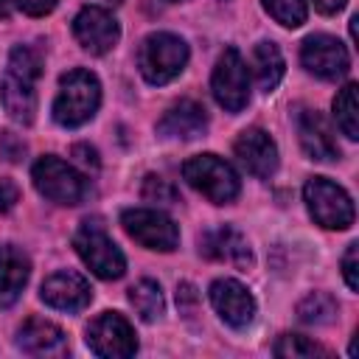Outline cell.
<instances>
[{
	"label": "cell",
	"mask_w": 359,
	"mask_h": 359,
	"mask_svg": "<svg viewBox=\"0 0 359 359\" xmlns=\"http://www.w3.org/2000/svg\"><path fill=\"white\" fill-rule=\"evenodd\" d=\"M17 348L31 356H65L67 337L56 323L42 317H28L17 331Z\"/></svg>",
	"instance_id": "17"
},
{
	"label": "cell",
	"mask_w": 359,
	"mask_h": 359,
	"mask_svg": "<svg viewBox=\"0 0 359 359\" xmlns=\"http://www.w3.org/2000/svg\"><path fill=\"white\" fill-rule=\"evenodd\" d=\"M8 17V0H0V20Z\"/></svg>",
	"instance_id": "34"
},
{
	"label": "cell",
	"mask_w": 359,
	"mask_h": 359,
	"mask_svg": "<svg viewBox=\"0 0 359 359\" xmlns=\"http://www.w3.org/2000/svg\"><path fill=\"white\" fill-rule=\"evenodd\" d=\"M143 199H149V202H163V205H174L177 199H180V194H177V188L168 182V180H163V177H154V174H149L146 180H143Z\"/></svg>",
	"instance_id": "27"
},
{
	"label": "cell",
	"mask_w": 359,
	"mask_h": 359,
	"mask_svg": "<svg viewBox=\"0 0 359 359\" xmlns=\"http://www.w3.org/2000/svg\"><path fill=\"white\" fill-rule=\"evenodd\" d=\"M73 247L79 252V258L90 266L93 275L104 278V280H115L126 272V258L118 250V244L104 233V227L98 222H84L76 236H73Z\"/></svg>",
	"instance_id": "7"
},
{
	"label": "cell",
	"mask_w": 359,
	"mask_h": 359,
	"mask_svg": "<svg viewBox=\"0 0 359 359\" xmlns=\"http://www.w3.org/2000/svg\"><path fill=\"white\" fill-rule=\"evenodd\" d=\"M205 129H208V112L199 101H191V98L177 101L157 121V135L174 137V140H194L205 135Z\"/></svg>",
	"instance_id": "18"
},
{
	"label": "cell",
	"mask_w": 359,
	"mask_h": 359,
	"mask_svg": "<svg viewBox=\"0 0 359 359\" xmlns=\"http://www.w3.org/2000/svg\"><path fill=\"white\" fill-rule=\"evenodd\" d=\"M185 65H188V45L182 36L157 31L140 42L137 67L149 84H154V87L168 84L171 79H177L185 70Z\"/></svg>",
	"instance_id": "3"
},
{
	"label": "cell",
	"mask_w": 359,
	"mask_h": 359,
	"mask_svg": "<svg viewBox=\"0 0 359 359\" xmlns=\"http://www.w3.org/2000/svg\"><path fill=\"white\" fill-rule=\"evenodd\" d=\"M250 65H252V76H255V81L264 93H272L278 87V81L283 79V70H286L283 56H280L275 42H258L252 48Z\"/></svg>",
	"instance_id": "21"
},
{
	"label": "cell",
	"mask_w": 359,
	"mask_h": 359,
	"mask_svg": "<svg viewBox=\"0 0 359 359\" xmlns=\"http://www.w3.org/2000/svg\"><path fill=\"white\" fill-rule=\"evenodd\" d=\"M182 177L194 191H199L213 205H227L241 191L238 174L219 154H196V157L185 160L182 163Z\"/></svg>",
	"instance_id": "4"
},
{
	"label": "cell",
	"mask_w": 359,
	"mask_h": 359,
	"mask_svg": "<svg viewBox=\"0 0 359 359\" xmlns=\"http://www.w3.org/2000/svg\"><path fill=\"white\" fill-rule=\"evenodd\" d=\"M345 3H348V0H314L317 11H323V14H337V11H342Z\"/></svg>",
	"instance_id": "33"
},
{
	"label": "cell",
	"mask_w": 359,
	"mask_h": 359,
	"mask_svg": "<svg viewBox=\"0 0 359 359\" xmlns=\"http://www.w3.org/2000/svg\"><path fill=\"white\" fill-rule=\"evenodd\" d=\"M101 104V84L95 73L73 67L59 79V93L53 98V121L59 126L76 129L87 123Z\"/></svg>",
	"instance_id": "2"
},
{
	"label": "cell",
	"mask_w": 359,
	"mask_h": 359,
	"mask_svg": "<svg viewBox=\"0 0 359 359\" xmlns=\"http://www.w3.org/2000/svg\"><path fill=\"white\" fill-rule=\"evenodd\" d=\"M39 76H42V56L28 45L11 48L6 73L0 79V95H3L6 112L22 126L34 123V115H36V90L34 87H36Z\"/></svg>",
	"instance_id": "1"
},
{
	"label": "cell",
	"mask_w": 359,
	"mask_h": 359,
	"mask_svg": "<svg viewBox=\"0 0 359 359\" xmlns=\"http://www.w3.org/2000/svg\"><path fill=\"white\" fill-rule=\"evenodd\" d=\"M275 356H283V359H311V356H331L328 348L317 345L314 339L309 337H300V334H283L278 342H275Z\"/></svg>",
	"instance_id": "25"
},
{
	"label": "cell",
	"mask_w": 359,
	"mask_h": 359,
	"mask_svg": "<svg viewBox=\"0 0 359 359\" xmlns=\"http://www.w3.org/2000/svg\"><path fill=\"white\" fill-rule=\"evenodd\" d=\"M337 300L328 292H311L297 303V317L306 325H331L337 320Z\"/></svg>",
	"instance_id": "23"
},
{
	"label": "cell",
	"mask_w": 359,
	"mask_h": 359,
	"mask_svg": "<svg viewBox=\"0 0 359 359\" xmlns=\"http://www.w3.org/2000/svg\"><path fill=\"white\" fill-rule=\"evenodd\" d=\"M233 149H236V157L241 160V165L252 177L269 180L275 174V168H278V146L269 137V132H264L258 126H250L236 137Z\"/></svg>",
	"instance_id": "14"
},
{
	"label": "cell",
	"mask_w": 359,
	"mask_h": 359,
	"mask_svg": "<svg viewBox=\"0 0 359 359\" xmlns=\"http://www.w3.org/2000/svg\"><path fill=\"white\" fill-rule=\"evenodd\" d=\"M342 275H345V283L351 292L359 289V244H348L345 255H342Z\"/></svg>",
	"instance_id": "28"
},
{
	"label": "cell",
	"mask_w": 359,
	"mask_h": 359,
	"mask_svg": "<svg viewBox=\"0 0 359 359\" xmlns=\"http://www.w3.org/2000/svg\"><path fill=\"white\" fill-rule=\"evenodd\" d=\"M129 303L135 306V311L140 314V320L151 323L163 314V292H160V283L151 280V278H143L137 280L132 289H129Z\"/></svg>",
	"instance_id": "22"
},
{
	"label": "cell",
	"mask_w": 359,
	"mask_h": 359,
	"mask_svg": "<svg viewBox=\"0 0 359 359\" xmlns=\"http://www.w3.org/2000/svg\"><path fill=\"white\" fill-rule=\"evenodd\" d=\"M210 90H213V98L219 101V107H224L227 112H241L250 101V73H247V65L241 59V53L236 48H227L216 67H213V76H210Z\"/></svg>",
	"instance_id": "8"
},
{
	"label": "cell",
	"mask_w": 359,
	"mask_h": 359,
	"mask_svg": "<svg viewBox=\"0 0 359 359\" xmlns=\"http://www.w3.org/2000/svg\"><path fill=\"white\" fill-rule=\"evenodd\" d=\"M73 36L79 39V45L95 56L101 53H109L115 45H118V36H121V25L118 20L101 8V6H87L76 14L73 20Z\"/></svg>",
	"instance_id": "11"
},
{
	"label": "cell",
	"mask_w": 359,
	"mask_h": 359,
	"mask_svg": "<svg viewBox=\"0 0 359 359\" xmlns=\"http://www.w3.org/2000/svg\"><path fill=\"white\" fill-rule=\"evenodd\" d=\"M73 157H76V163H81L84 168H98V151L93 149V146H87V143H76L73 146Z\"/></svg>",
	"instance_id": "32"
},
{
	"label": "cell",
	"mask_w": 359,
	"mask_h": 359,
	"mask_svg": "<svg viewBox=\"0 0 359 359\" xmlns=\"http://www.w3.org/2000/svg\"><path fill=\"white\" fill-rule=\"evenodd\" d=\"M199 252L210 261H224V264H233L238 269L252 266V252H250L247 238L230 224H222V227L199 236Z\"/></svg>",
	"instance_id": "16"
},
{
	"label": "cell",
	"mask_w": 359,
	"mask_h": 359,
	"mask_svg": "<svg viewBox=\"0 0 359 359\" xmlns=\"http://www.w3.org/2000/svg\"><path fill=\"white\" fill-rule=\"evenodd\" d=\"M31 180H34L36 191L56 205H79V202H84V196L90 191L84 174H79L70 163H65L53 154H45L34 163Z\"/></svg>",
	"instance_id": "6"
},
{
	"label": "cell",
	"mask_w": 359,
	"mask_h": 359,
	"mask_svg": "<svg viewBox=\"0 0 359 359\" xmlns=\"http://www.w3.org/2000/svg\"><path fill=\"white\" fill-rule=\"evenodd\" d=\"M171 3H180V0H171Z\"/></svg>",
	"instance_id": "36"
},
{
	"label": "cell",
	"mask_w": 359,
	"mask_h": 359,
	"mask_svg": "<svg viewBox=\"0 0 359 359\" xmlns=\"http://www.w3.org/2000/svg\"><path fill=\"white\" fill-rule=\"evenodd\" d=\"M334 118H337V126L342 129V135L348 140H356L359 137V107H356V84H345L337 98H334Z\"/></svg>",
	"instance_id": "24"
},
{
	"label": "cell",
	"mask_w": 359,
	"mask_h": 359,
	"mask_svg": "<svg viewBox=\"0 0 359 359\" xmlns=\"http://www.w3.org/2000/svg\"><path fill=\"white\" fill-rule=\"evenodd\" d=\"M177 306H180V311H182L185 317H191V311H194V306H196V289H194L191 283H180V286H177Z\"/></svg>",
	"instance_id": "31"
},
{
	"label": "cell",
	"mask_w": 359,
	"mask_h": 359,
	"mask_svg": "<svg viewBox=\"0 0 359 359\" xmlns=\"http://www.w3.org/2000/svg\"><path fill=\"white\" fill-rule=\"evenodd\" d=\"M121 224L129 233V238H135L146 250L171 252L180 244V230H177V224L163 210L129 208V210L121 213Z\"/></svg>",
	"instance_id": "9"
},
{
	"label": "cell",
	"mask_w": 359,
	"mask_h": 359,
	"mask_svg": "<svg viewBox=\"0 0 359 359\" xmlns=\"http://www.w3.org/2000/svg\"><path fill=\"white\" fill-rule=\"evenodd\" d=\"M210 303H213L216 314L233 328H247L255 317V297L236 278L213 280L210 283Z\"/></svg>",
	"instance_id": "13"
},
{
	"label": "cell",
	"mask_w": 359,
	"mask_h": 359,
	"mask_svg": "<svg viewBox=\"0 0 359 359\" xmlns=\"http://www.w3.org/2000/svg\"><path fill=\"white\" fill-rule=\"evenodd\" d=\"M297 135H300V146L306 151L309 160L317 163H331L339 157V146L325 123V118L314 109H300L297 112Z\"/></svg>",
	"instance_id": "19"
},
{
	"label": "cell",
	"mask_w": 359,
	"mask_h": 359,
	"mask_svg": "<svg viewBox=\"0 0 359 359\" xmlns=\"http://www.w3.org/2000/svg\"><path fill=\"white\" fill-rule=\"evenodd\" d=\"M87 345L104 359H129L137 351V337L129 320L118 311L98 314L87 328Z\"/></svg>",
	"instance_id": "10"
},
{
	"label": "cell",
	"mask_w": 359,
	"mask_h": 359,
	"mask_svg": "<svg viewBox=\"0 0 359 359\" xmlns=\"http://www.w3.org/2000/svg\"><path fill=\"white\" fill-rule=\"evenodd\" d=\"M28 275H31L28 255L14 244H3L0 247V309H8L17 303V297L28 283Z\"/></svg>",
	"instance_id": "20"
},
{
	"label": "cell",
	"mask_w": 359,
	"mask_h": 359,
	"mask_svg": "<svg viewBox=\"0 0 359 359\" xmlns=\"http://www.w3.org/2000/svg\"><path fill=\"white\" fill-rule=\"evenodd\" d=\"M264 8L286 28H297L306 22L309 17V6L306 0H264Z\"/></svg>",
	"instance_id": "26"
},
{
	"label": "cell",
	"mask_w": 359,
	"mask_h": 359,
	"mask_svg": "<svg viewBox=\"0 0 359 359\" xmlns=\"http://www.w3.org/2000/svg\"><path fill=\"white\" fill-rule=\"evenodd\" d=\"M20 202V188L11 180H0V213L11 210Z\"/></svg>",
	"instance_id": "30"
},
{
	"label": "cell",
	"mask_w": 359,
	"mask_h": 359,
	"mask_svg": "<svg viewBox=\"0 0 359 359\" xmlns=\"http://www.w3.org/2000/svg\"><path fill=\"white\" fill-rule=\"evenodd\" d=\"M39 297L50 309H59V311H81L84 306H90L93 289H90V283H87L84 275L70 272V269H62V272H53L50 278L42 280Z\"/></svg>",
	"instance_id": "15"
},
{
	"label": "cell",
	"mask_w": 359,
	"mask_h": 359,
	"mask_svg": "<svg viewBox=\"0 0 359 359\" xmlns=\"http://www.w3.org/2000/svg\"><path fill=\"white\" fill-rule=\"evenodd\" d=\"M107 3H123V0H107Z\"/></svg>",
	"instance_id": "35"
},
{
	"label": "cell",
	"mask_w": 359,
	"mask_h": 359,
	"mask_svg": "<svg viewBox=\"0 0 359 359\" xmlns=\"http://www.w3.org/2000/svg\"><path fill=\"white\" fill-rule=\"evenodd\" d=\"M300 62L320 79H342L351 67L345 45L331 34H311L300 48Z\"/></svg>",
	"instance_id": "12"
},
{
	"label": "cell",
	"mask_w": 359,
	"mask_h": 359,
	"mask_svg": "<svg viewBox=\"0 0 359 359\" xmlns=\"http://www.w3.org/2000/svg\"><path fill=\"white\" fill-rule=\"evenodd\" d=\"M11 3L28 17H45L56 8V0H11Z\"/></svg>",
	"instance_id": "29"
},
{
	"label": "cell",
	"mask_w": 359,
	"mask_h": 359,
	"mask_svg": "<svg viewBox=\"0 0 359 359\" xmlns=\"http://www.w3.org/2000/svg\"><path fill=\"white\" fill-rule=\"evenodd\" d=\"M303 199L311 219L325 230H348L353 224V202L348 191L328 177H311L303 185Z\"/></svg>",
	"instance_id": "5"
}]
</instances>
